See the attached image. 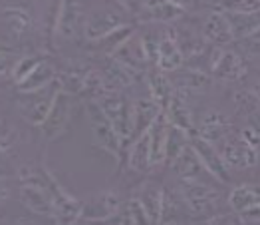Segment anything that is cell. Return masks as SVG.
I'll return each instance as SVG.
<instances>
[{
  "mask_svg": "<svg viewBox=\"0 0 260 225\" xmlns=\"http://www.w3.org/2000/svg\"><path fill=\"white\" fill-rule=\"evenodd\" d=\"M86 12L80 0H60L56 18L52 26V38L58 44H70L76 42L80 36H84V24H86Z\"/></svg>",
  "mask_w": 260,
  "mask_h": 225,
  "instance_id": "obj_1",
  "label": "cell"
},
{
  "mask_svg": "<svg viewBox=\"0 0 260 225\" xmlns=\"http://www.w3.org/2000/svg\"><path fill=\"white\" fill-rule=\"evenodd\" d=\"M220 193L203 181H181L179 203L181 209L191 217H205L217 209Z\"/></svg>",
  "mask_w": 260,
  "mask_h": 225,
  "instance_id": "obj_2",
  "label": "cell"
},
{
  "mask_svg": "<svg viewBox=\"0 0 260 225\" xmlns=\"http://www.w3.org/2000/svg\"><path fill=\"white\" fill-rule=\"evenodd\" d=\"M86 110H87V122H89V130H91L93 144L119 161L123 142H121V137L117 134L115 126L111 124V120L106 116V112L102 110V106L95 100H91L87 104Z\"/></svg>",
  "mask_w": 260,
  "mask_h": 225,
  "instance_id": "obj_3",
  "label": "cell"
},
{
  "mask_svg": "<svg viewBox=\"0 0 260 225\" xmlns=\"http://www.w3.org/2000/svg\"><path fill=\"white\" fill-rule=\"evenodd\" d=\"M72 110H74L72 96L62 90L54 92V100H52L50 114H48L46 122L40 126V134H42L46 144L58 139L68 130V126L72 122Z\"/></svg>",
  "mask_w": 260,
  "mask_h": 225,
  "instance_id": "obj_4",
  "label": "cell"
},
{
  "mask_svg": "<svg viewBox=\"0 0 260 225\" xmlns=\"http://www.w3.org/2000/svg\"><path fill=\"white\" fill-rule=\"evenodd\" d=\"M218 150L231 170H252L260 159V150L240 134H231L218 144Z\"/></svg>",
  "mask_w": 260,
  "mask_h": 225,
  "instance_id": "obj_5",
  "label": "cell"
},
{
  "mask_svg": "<svg viewBox=\"0 0 260 225\" xmlns=\"http://www.w3.org/2000/svg\"><path fill=\"white\" fill-rule=\"evenodd\" d=\"M211 74L224 82H242L248 74L242 54L231 48H215L211 54Z\"/></svg>",
  "mask_w": 260,
  "mask_h": 225,
  "instance_id": "obj_6",
  "label": "cell"
},
{
  "mask_svg": "<svg viewBox=\"0 0 260 225\" xmlns=\"http://www.w3.org/2000/svg\"><path fill=\"white\" fill-rule=\"evenodd\" d=\"M237 110L242 118V126H240L239 134L252 144L254 148L260 150V102L248 92L237 94Z\"/></svg>",
  "mask_w": 260,
  "mask_h": 225,
  "instance_id": "obj_7",
  "label": "cell"
},
{
  "mask_svg": "<svg viewBox=\"0 0 260 225\" xmlns=\"http://www.w3.org/2000/svg\"><path fill=\"white\" fill-rule=\"evenodd\" d=\"M201 32L207 38V42L213 44L215 48H226V46H231L237 40V32H235L233 20L222 10L209 12L207 18L203 20Z\"/></svg>",
  "mask_w": 260,
  "mask_h": 225,
  "instance_id": "obj_8",
  "label": "cell"
},
{
  "mask_svg": "<svg viewBox=\"0 0 260 225\" xmlns=\"http://www.w3.org/2000/svg\"><path fill=\"white\" fill-rule=\"evenodd\" d=\"M2 26H4V38L18 42L32 34L34 30V16L32 12L22 4H4L2 8Z\"/></svg>",
  "mask_w": 260,
  "mask_h": 225,
  "instance_id": "obj_9",
  "label": "cell"
},
{
  "mask_svg": "<svg viewBox=\"0 0 260 225\" xmlns=\"http://www.w3.org/2000/svg\"><path fill=\"white\" fill-rule=\"evenodd\" d=\"M231 120L226 118V114H222L220 110H205L201 114V118L197 120L195 135L218 146L222 139H226L229 135L233 134L231 130Z\"/></svg>",
  "mask_w": 260,
  "mask_h": 225,
  "instance_id": "obj_10",
  "label": "cell"
},
{
  "mask_svg": "<svg viewBox=\"0 0 260 225\" xmlns=\"http://www.w3.org/2000/svg\"><path fill=\"white\" fill-rule=\"evenodd\" d=\"M191 146H193V150L199 154L201 161L205 163L209 176H213L220 183H229L231 181V167L226 165V161L222 158L220 150H218L215 144H209V142H205V139L193 135L191 137Z\"/></svg>",
  "mask_w": 260,
  "mask_h": 225,
  "instance_id": "obj_11",
  "label": "cell"
},
{
  "mask_svg": "<svg viewBox=\"0 0 260 225\" xmlns=\"http://www.w3.org/2000/svg\"><path fill=\"white\" fill-rule=\"evenodd\" d=\"M121 26H125V22L121 20V16L117 12L111 10H95L89 12L86 16V24H84V38L89 42H100L106 36H109L111 32L119 30Z\"/></svg>",
  "mask_w": 260,
  "mask_h": 225,
  "instance_id": "obj_12",
  "label": "cell"
},
{
  "mask_svg": "<svg viewBox=\"0 0 260 225\" xmlns=\"http://www.w3.org/2000/svg\"><path fill=\"white\" fill-rule=\"evenodd\" d=\"M185 8L175 4L173 0H143L139 6V20L143 22H157V24H171L177 22L185 16Z\"/></svg>",
  "mask_w": 260,
  "mask_h": 225,
  "instance_id": "obj_13",
  "label": "cell"
},
{
  "mask_svg": "<svg viewBox=\"0 0 260 225\" xmlns=\"http://www.w3.org/2000/svg\"><path fill=\"white\" fill-rule=\"evenodd\" d=\"M121 207V200L117 195L115 189H104L100 193H95L87 203H84V219L89 221H108L111 217L117 215Z\"/></svg>",
  "mask_w": 260,
  "mask_h": 225,
  "instance_id": "obj_14",
  "label": "cell"
},
{
  "mask_svg": "<svg viewBox=\"0 0 260 225\" xmlns=\"http://www.w3.org/2000/svg\"><path fill=\"white\" fill-rule=\"evenodd\" d=\"M185 64V54L179 44V38L173 32H163L159 36V46H157V62L155 68L161 72H179Z\"/></svg>",
  "mask_w": 260,
  "mask_h": 225,
  "instance_id": "obj_15",
  "label": "cell"
},
{
  "mask_svg": "<svg viewBox=\"0 0 260 225\" xmlns=\"http://www.w3.org/2000/svg\"><path fill=\"white\" fill-rule=\"evenodd\" d=\"M189 98H191L189 94H185V92L175 88L173 98L169 100V104H167V108H165V116L169 118L171 126H177V128L189 132L191 135H195L197 120H195V114H193Z\"/></svg>",
  "mask_w": 260,
  "mask_h": 225,
  "instance_id": "obj_16",
  "label": "cell"
},
{
  "mask_svg": "<svg viewBox=\"0 0 260 225\" xmlns=\"http://www.w3.org/2000/svg\"><path fill=\"white\" fill-rule=\"evenodd\" d=\"M52 100L54 96H42V92L38 94H20L18 102H16V108H18V114L22 118L34 126V128H40L48 114H50V108H52Z\"/></svg>",
  "mask_w": 260,
  "mask_h": 225,
  "instance_id": "obj_17",
  "label": "cell"
},
{
  "mask_svg": "<svg viewBox=\"0 0 260 225\" xmlns=\"http://www.w3.org/2000/svg\"><path fill=\"white\" fill-rule=\"evenodd\" d=\"M58 78V70H56V64L48 58H44L42 62L36 66V70L24 80L18 86H14L18 94H38V92H44L50 84H54Z\"/></svg>",
  "mask_w": 260,
  "mask_h": 225,
  "instance_id": "obj_18",
  "label": "cell"
},
{
  "mask_svg": "<svg viewBox=\"0 0 260 225\" xmlns=\"http://www.w3.org/2000/svg\"><path fill=\"white\" fill-rule=\"evenodd\" d=\"M169 130H171V122L165 116V112L161 114L153 126L147 130L149 132V139H151V165L157 167L161 163L167 161V142H169Z\"/></svg>",
  "mask_w": 260,
  "mask_h": 225,
  "instance_id": "obj_19",
  "label": "cell"
},
{
  "mask_svg": "<svg viewBox=\"0 0 260 225\" xmlns=\"http://www.w3.org/2000/svg\"><path fill=\"white\" fill-rule=\"evenodd\" d=\"M165 112L161 108V104L157 100H153L151 96L147 98H139L133 102V126H135V137L145 134L153 126V122ZM133 137V139H135Z\"/></svg>",
  "mask_w": 260,
  "mask_h": 225,
  "instance_id": "obj_20",
  "label": "cell"
},
{
  "mask_svg": "<svg viewBox=\"0 0 260 225\" xmlns=\"http://www.w3.org/2000/svg\"><path fill=\"white\" fill-rule=\"evenodd\" d=\"M18 202H20L26 209H30L32 213L54 217L52 191H44V189L32 187V185H20V189H18Z\"/></svg>",
  "mask_w": 260,
  "mask_h": 225,
  "instance_id": "obj_21",
  "label": "cell"
},
{
  "mask_svg": "<svg viewBox=\"0 0 260 225\" xmlns=\"http://www.w3.org/2000/svg\"><path fill=\"white\" fill-rule=\"evenodd\" d=\"M171 167H173L179 181H201L203 174H209L205 163L199 158V154L193 150V146H189L179 158L175 159Z\"/></svg>",
  "mask_w": 260,
  "mask_h": 225,
  "instance_id": "obj_22",
  "label": "cell"
},
{
  "mask_svg": "<svg viewBox=\"0 0 260 225\" xmlns=\"http://www.w3.org/2000/svg\"><path fill=\"white\" fill-rule=\"evenodd\" d=\"M229 207L239 213V217H242L244 213H248L250 209H254L256 205H260V185L254 183H240L237 187L231 189L229 198H226Z\"/></svg>",
  "mask_w": 260,
  "mask_h": 225,
  "instance_id": "obj_23",
  "label": "cell"
},
{
  "mask_svg": "<svg viewBox=\"0 0 260 225\" xmlns=\"http://www.w3.org/2000/svg\"><path fill=\"white\" fill-rule=\"evenodd\" d=\"M127 167L135 174H143L147 172L151 165V139L149 132L141 134L139 137L133 139L129 144V154H127Z\"/></svg>",
  "mask_w": 260,
  "mask_h": 225,
  "instance_id": "obj_24",
  "label": "cell"
},
{
  "mask_svg": "<svg viewBox=\"0 0 260 225\" xmlns=\"http://www.w3.org/2000/svg\"><path fill=\"white\" fill-rule=\"evenodd\" d=\"M147 88H149V96L153 100H157L165 110L175 94V84L165 76V72H161L159 68L147 72Z\"/></svg>",
  "mask_w": 260,
  "mask_h": 225,
  "instance_id": "obj_25",
  "label": "cell"
},
{
  "mask_svg": "<svg viewBox=\"0 0 260 225\" xmlns=\"http://www.w3.org/2000/svg\"><path fill=\"white\" fill-rule=\"evenodd\" d=\"M173 84L177 90L185 92L189 96H195V94H203L205 90H209L211 78L205 72H201V70H183L177 76V82L173 80Z\"/></svg>",
  "mask_w": 260,
  "mask_h": 225,
  "instance_id": "obj_26",
  "label": "cell"
},
{
  "mask_svg": "<svg viewBox=\"0 0 260 225\" xmlns=\"http://www.w3.org/2000/svg\"><path fill=\"white\" fill-rule=\"evenodd\" d=\"M44 60V56H38V54H24V56H18L14 60V66H12V72H10V80L14 82V86H18L20 82H24L34 70L36 66Z\"/></svg>",
  "mask_w": 260,
  "mask_h": 225,
  "instance_id": "obj_27",
  "label": "cell"
},
{
  "mask_svg": "<svg viewBox=\"0 0 260 225\" xmlns=\"http://www.w3.org/2000/svg\"><path fill=\"white\" fill-rule=\"evenodd\" d=\"M218 8L226 14H256L260 12V0H220Z\"/></svg>",
  "mask_w": 260,
  "mask_h": 225,
  "instance_id": "obj_28",
  "label": "cell"
},
{
  "mask_svg": "<svg viewBox=\"0 0 260 225\" xmlns=\"http://www.w3.org/2000/svg\"><path fill=\"white\" fill-rule=\"evenodd\" d=\"M16 139H18V132L16 128L10 126L8 118L2 120V156L6 158L10 154L12 148H16Z\"/></svg>",
  "mask_w": 260,
  "mask_h": 225,
  "instance_id": "obj_29",
  "label": "cell"
},
{
  "mask_svg": "<svg viewBox=\"0 0 260 225\" xmlns=\"http://www.w3.org/2000/svg\"><path fill=\"white\" fill-rule=\"evenodd\" d=\"M242 40V44L246 46L248 50H252V52H258L260 54V24L250 32V34H246L244 38H240Z\"/></svg>",
  "mask_w": 260,
  "mask_h": 225,
  "instance_id": "obj_30",
  "label": "cell"
},
{
  "mask_svg": "<svg viewBox=\"0 0 260 225\" xmlns=\"http://www.w3.org/2000/svg\"><path fill=\"white\" fill-rule=\"evenodd\" d=\"M207 225H237L235 223V217L233 215H226V213H217V215H213Z\"/></svg>",
  "mask_w": 260,
  "mask_h": 225,
  "instance_id": "obj_31",
  "label": "cell"
},
{
  "mask_svg": "<svg viewBox=\"0 0 260 225\" xmlns=\"http://www.w3.org/2000/svg\"><path fill=\"white\" fill-rule=\"evenodd\" d=\"M175 4H179L181 8H185V10H189L193 4H195V0H173Z\"/></svg>",
  "mask_w": 260,
  "mask_h": 225,
  "instance_id": "obj_32",
  "label": "cell"
},
{
  "mask_svg": "<svg viewBox=\"0 0 260 225\" xmlns=\"http://www.w3.org/2000/svg\"><path fill=\"white\" fill-rule=\"evenodd\" d=\"M6 225H36V223L30 221V219H26V217H16L12 223H6Z\"/></svg>",
  "mask_w": 260,
  "mask_h": 225,
  "instance_id": "obj_33",
  "label": "cell"
},
{
  "mask_svg": "<svg viewBox=\"0 0 260 225\" xmlns=\"http://www.w3.org/2000/svg\"><path fill=\"white\" fill-rule=\"evenodd\" d=\"M157 225H183V223H181V221H177V219H173V217H163Z\"/></svg>",
  "mask_w": 260,
  "mask_h": 225,
  "instance_id": "obj_34",
  "label": "cell"
},
{
  "mask_svg": "<svg viewBox=\"0 0 260 225\" xmlns=\"http://www.w3.org/2000/svg\"><path fill=\"white\" fill-rule=\"evenodd\" d=\"M250 94H252V96H254V98L260 102V80H258V82H254V86L250 88Z\"/></svg>",
  "mask_w": 260,
  "mask_h": 225,
  "instance_id": "obj_35",
  "label": "cell"
},
{
  "mask_svg": "<svg viewBox=\"0 0 260 225\" xmlns=\"http://www.w3.org/2000/svg\"><path fill=\"white\" fill-rule=\"evenodd\" d=\"M76 225H95V221H89V219H84V221H78Z\"/></svg>",
  "mask_w": 260,
  "mask_h": 225,
  "instance_id": "obj_36",
  "label": "cell"
},
{
  "mask_svg": "<svg viewBox=\"0 0 260 225\" xmlns=\"http://www.w3.org/2000/svg\"><path fill=\"white\" fill-rule=\"evenodd\" d=\"M203 2H207V4H218L220 0H203Z\"/></svg>",
  "mask_w": 260,
  "mask_h": 225,
  "instance_id": "obj_37",
  "label": "cell"
}]
</instances>
